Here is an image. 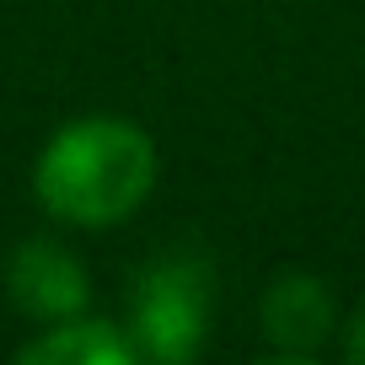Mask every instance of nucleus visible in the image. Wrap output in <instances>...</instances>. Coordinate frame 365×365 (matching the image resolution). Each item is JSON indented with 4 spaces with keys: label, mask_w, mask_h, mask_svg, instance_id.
I'll return each instance as SVG.
<instances>
[{
    "label": "nucleus",
    "mask_w": 365,
    "mask_h": 365,
    "mask_svg": "<svg viewBox=\"0 0 365 365\" xmlns=\"http://www.w3.org/2000/svg\"><path fill=\"white\" fill-rule=\"evenodd\" d=\"M161 178V150L135 118L86 113L59 124L33 161V199L48 220L108 231L129 220Z\"/></svg>",
    "instance_id": "f257e3e1"
},
{
    "label": "nucleus",
    "mask_w": 365,
    "mask_h": 365,
    "mask_svg": "<svg viewBox=\"0 0 365 365\" xmlns=\"http://www.w3.org/2000/svg\"><path fill=\"white\" fill-rule=\"evenodd\" d=\"M210 317H215L210 258L178 247L140 269L135 296H129V339H135L140 360L188 365L210 339Z\"/></svg>",
    "instance_id": "f03ea898"
},
{
    "label": "nucleus",
    "mask_w": 365,
    "mask_h": 365,
    "mask_svg": "<svg viewBox=\"0 0 365 365\" xmlns=\"http://www.w3.org/2000/svg\"><path fill=\"white\" fill-rule=\"evenodd\" d=\"M6 301L22 312L27 322L48 328V322H65L81 317L91 307V279H86V263L54 237H27L11 247L6 258Z\"/></svg>",
    "instance_id": "7ed1b4c3"
},
{
    "label": "nucleus",
    "mask_w": 365,
    "mask_h": 365,
    "mask_svg": "<svg viewBox=\"0 0 365 365\" xmlns=\"http://www.w3.org/2000/svg\"><path fill=\"white\" fill-rule=\"evenodd\" d=\"M258 328H263V339H269L274 360L301 365V360H312L317 349H328L333 333L344 328V317H339L333 290L322 285L317 274L285 269V274H274L269 285H263Z\"/></svg>",
    "instance_id": "20e7f679"
},
{
    "label": "nucleus",
    "mask_w": 365,
    "mask_h": 365,
    "mask_svg": "<svg viewBox=\"0 0 365 365\" xmlns=\"http://www.w3.org/2000/svg\"><path fill=\"white\" fill-rule=\"evenodd\" d=\"M16 360L22 365H135L140 349L129 339V328L81 312V317L48 322L38 339H27L16 349Z\"/></svg>",
    "instance_id": "39448f33"
},
{
    "label": "nucleus",
    "mask_w": 365,
    "mask_h": 365,
    "mask_svg": "<svg viewBox=\"0 0 365 365\" xmlns=\"http://www.w3.org/2000/svg\"><path fill=\"white\" fill-rule=\"evenodd\" d=\"M339 349H344V360H354V365H365V301L344 317V328H339Z\"/></svg>",
    "instance_id": "423d86ee"
}]
</instances>
